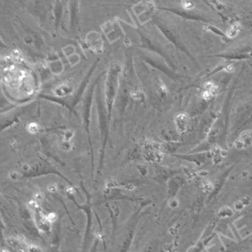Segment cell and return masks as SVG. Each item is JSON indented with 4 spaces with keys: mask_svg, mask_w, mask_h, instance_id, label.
<instances>
[{
    "mask_svg": "<svg viewBox=\"0 0 252 252\" xmlns=\"http://www.w3.org/2000/svg\"><path fill=\"white\" fill-rule=\"evenodd\" d=\"M119 73H120L119 65L111 64V66L108 69L107 79L105 82V106H106L108 123L110 122L112 107H113V103H114L117 90H118Z\"/></svg>",
    "mask_w": 252,
    "mask_h": 252,
    "instance_id": "6da1fadb",
    "label": "cell"
},
{
    "mask_svg": "<svg viewBox=\"0 0 252 252\" xmlns=\"http://www.w3.org/2000/svg\"><path fill=\"white\" fill-rule=\"evenodd\" d=\"M96 66V61L93 63L92 67L90 68V70L88 71V73L86 74L85 78L83 79V81L81 82V85L79 87V89L71 95L70 98H65V97H55V96H49V95H45V94H41V97L45 98V99H48V100H51V101H54V102H59L61 104H63L65 107H67L70 111H73L74 107L76 106V104L78 103V101L80 100V98L82 97L83 94L85 93V90L87 88V85L89 83V80H90V77L92 76L94 68Z\"/></svg>",
    "mask_w": 252,
    "mask_h": 252,
    "instance_id": "7a4b0ae2",
    "label": "cell"
},
{
    "mask_svg": "<svg viewBox=\"0 0 252 252\" xmlns=\"http://www.w3.org/2000/svg\"><path fill=\"white\" fill-rule=\"evenodd\" d=\"M96 105H97V112H98V121H99V129H100V137H101V146H100V156H99V164H98V173L101 171L103 167V158H104V149L108 138V120L104 119V111H103V105L101 103V95H100V89L97 87L96 89V95H95Z\"/></svg>",
    "mask_w": 252,
    "mask_h": 252,
    "instance_id": "3957f363",
    "label": "cell"
},
{
    "mask_svg": "<svg viewBox=\"0 0 252 252\" xmlns=\"http://www.w3.org/2000/svg\"><path fill=\"white\" fill-rule=\"evenodd\" d=\"M139 212H140V208L135 213H133V215L130 217L127 223L125 224V228L120 237V242L117 246V252H128L134 238L135 228L139 220L138 219Z\"/></svg>",
    "mask_w": 252,
    "mask_h": 252,
    "instance_id": "277c9868",
    "label": "cell"
},
{
    "mask_svg": "<svg viewBox=\"0 0 252 252\" xmlns=\"http://www.w3.org/2000/svg\"><path fill=\"white\" fill-rule=\"evenodd\" d=\"M97 80L91 86V88L89 89V91L87 93V95H86V97L84 99V112H83V124H84L85 130H86V132L88 134V140H89L91 154H92V174H93V179H94V151H93V145H92V140H91V135H90V118H91V107H92V102H93L94 91V87H95V84H96Z\"/></svg>",
    "mask_w": 252,
    "mask_h": 252,
    "instance_id": "5b68a950",
    "label": "cell"
},
{
    "mask_svg": "<svg viewBox=\"0 0 252 252\" xmlns=\"http://www.w3.org/2000/svg\"><path fill=\"white\" fill-rule=\"evenodd\" d=\"M157 26H158V27H159V29L162 31L163 34H164V35H165V36H166L170 41H172V42L174 43V45H175L178 49L182 50L183 52H186V53L189 55V57H191V56H190V53L186 50V48H185V46L183 45V43L181 42V40H179V38H178L177 34L173 33V32H172V31H171V29H169V28L165 27V25H164V24H162V23H160L159 21H158V22H157ZM191 59H192V60H194L192 57H191Z\"/></svg>",
    "mask_w": 252,
    "mask_h": 252,
    "instance_id": "8992f818",
    "label": "cell"
},
{
    "mask_svg": "<svg viewBox=\"0 0 252 252\" xmlns=\"http://www.w3.org/2000/svg\"><path fill=\"white\" fill-rule=\"evenodd\" d=\"M252 145V131L247 130L240 134V136L235 140L234 146L237 149H244Z\"/></svg>",
    "mask_w": 252,
    "mask_h": 252,
    "instance_id": "52a82bcc",
    "label": "cell"
},
{
    "mask_svg": "<svg viewBox=\"0 0 252 252\" xmlns=\"http://www.w3.org/2000/svg\"><path fill=\"white\" fill-rule=\"evenodd\" d=\"M182 179L178 177H172L170 178L168 182V191H167V200L174 199L176 193L178 192L179 188L182 186Z\"/></svg>",
    "mask_w": 252,
    "mask_h": 252,
    "instance_id": "ba28073f",
    "label": "cell"
},
{
    "mask_svg": "<svg viewBox=\"0 0 252 252\" xmlns=\"http://www.w3.org/2000/svg\"><path fill=\"white\" fill-rule=\"evenodd\" d=\"M175 122H176L178 130L180 131V128H181V131H183L184 129H186V126H187V123H188V116H187V114L182 113V114L177 115Z\"/></svg>",
    "mask_w": 252,
    "mask_h": 252,
    "instance_id": "9c48e42d",
    "label": "cell"
},
{
    "mask_svg": "<svg viewBox=\"0 0 252 252\" xmlns=\"http://www.w3.org/2000/svg\"><path fill=\"white\" fill-rule=\"evenodd\" d=\"M233 215V211L230 207H227V206H224V207H221L219 212H218V217L219 218H229Z\"/></svg>",
    "mask_w": 252,
    "mask_h": 252,
    "instance_id": "30bf717a",
    "label": "cell"
},
{
    "mask_svg": "<svg viewBox=\"0 0 252 252\" xmlns=\"http://www.w3.org/2000/svg\"><path fill=\"white\" fill-rule=\"evenodd\" d=\"M250 200H251V199H250L249 196H245V197L241 198L240 200H238L237 202H235V204H234L235 210H237V211L242 210L245 206H247V205L250 203Z\"/></svg>",
    "mask_w": 252,
    "mask_h": 252,
    "instance_id": "8fae6325",
    "label": "cell"
},
{
    "mask_svg": "<svg viewBox=\"0 0 252 252\" xmlns=\"http://www.w3.org/2000/svg\"><path fill=\"white\" fill-rule=\"evenodd\" d=\"M238 32H239V26H238V24H233V25L229 28V30L227 31V35H229L230 37H233V36H235V35L238 33Z\"/></svg>",
    "mask_w": 252,
    "mask_h": 252,
    "instance_id": "7c38bea8",
    "label": "cell"
},
{
    "mask_svg": "<svg viewBox=\"0 0 252 252\" xmlns=\"http://www.w3.org/2000/svg\"><path fill=\"white\" fill-rule=\"evenodd\" d=\"M46 252H61V251L59 250V246H49Z\"/></svg>",
    "mask_w": 252,
    "mask_h": 252,
    "instance_id": "4fadbf2b",
    "label": "cell"
}]
</instances>
